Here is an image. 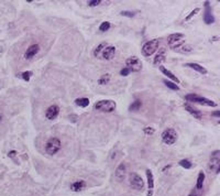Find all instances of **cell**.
<instances>
[{"mask_svg":"<svg viewBox=\"0 0 220 196\" xmlns=\"http://www.w3.org/2000/svg\"><path fill=\"white\" fill-rule=\"evenodd\" d=\"M110 27H111V24H110L108 21H105V22H102L101 24H100L99 30H100V32H106V31H108L109 29H110Z\"/></svg>","mask_w":220,"mask_h":196,"instance_id":"83f0119b","label":"cell"},{"mask_svg":"<svg viewBox=\"0 0 220 196\" xmlns=\"http://www.w3.org/2000/svg\"><path fill=\"white\" fill-rule=\"evenodd\" d=\"M114 54H116V47L112 45H107L102 51L101 56L104 60H111V59H114Z\"/></svg>","mask_w":220,"mask_h":196,"instance_id":"5bb4252c","label":"cell"},{"mask_svg":"<svg viewBox=\"0 0 220 196\" xmlns=\"http://www.w3.org/2000/svg\"><path fill=\"white\" fill-rule=\"evenodd\" d=\"M126 65L130 72H140L142 70V62L138 56H131L127 59Z\"/></svg>","mask_w":220,"mask_h":196,"instance_id":"52a82bcc","label":"cell"},{"mask_svg":"<svg viewBox=\"0 0 220 196\" xmlns=\"http://www.w3.org/2000/svg\"><path fill=\"white\" fill-rule=\"evenodd\" d=\"M189 196H201V193H197V189H193L191 192V194H189Z\"/></svg>","mask_w":220,"mask_h":196,"instance_id":"8d00e7d4","label":"cell"},{"mask_svg":"<svg viewBox=\"0 0 220 196\" xmlns=\"http://www.w3.org/2000/svg\"><path fill=\"white\" fill-rule=\"evenodd\" d=\"M40 52V45L39 44H32L30 45L29 47L27 49V51L24 52V60H32L33 57Z\"/></svg>","mask_w":220,"mask_h":196,"instance_id":"30bf717a","label":"cell"},{"mask_svg":"<svg viewBox=\"0 0 220 196\" xmlns=\"http://www.w3.org/2000/svg\"><path fill=\"white\" fill-rule=\"evenodd\" d=\"M154 131H155V130H154L152 127H146V128H144V133L148 134V136L149 134H153Z\"/></svg>","mask_w":220,"mask_h":196,"instance_id":"836d02e7","label":"cell"},{"mask_svg":"<svg viewBox=\"0 0 220 196\" xmlns=\"http://www.w3.org/2000/svg\"><path fill=\"white\" fill-rule=\"evenodd\" d=\"M127 175V164L124 163H120L118 165V168L116 169V172H114V176H116V179L118 181H122L124 180Z\"/></svg>","mask_w":220,"mask_h":196,"instance_id":"4fadbf2b","label":"cell"},{"mask_svg":"<svg viewBox=\"0 0 220 196\" xmlns=\"http://www.w3.org/2000/svg\"><path fill=\"white\" fill-rule=\"evenodd\" d=\"M160 71H161V72L163 73V74L165 75L167 78H170V80H171V82L175 83L176 85L179 83V80H178L177 77H176V75H174L173 73L171 72V71H168L167 68H165L164 66H160Z\"/></svg>","mask_w":220,"mask_h":196,"instance_id":"e0dca14e","label":"cell"},{"mask_svg":"<svg viewBox=\"0 0 220 196\" xmlns=\"http://www.w3.org/2000/svg\"><path fill=\"white\" fill-rule=\"evenodd\" d=\"M145 173H146V179H148V193H146V196H152L154 191V176L150 169L146 170Z\"/></svg>","mask_w":220,"mask_h":196,"instance_id":"8fae6325","label":"cell"},{"mask_svg":"<svg viewBox=\"0 0 220 196\" xmlns=\"http://www.w3.org/2000/svg\"><path fill=\"white\" fill-rule=\"evenodd\" d=\"M21 76H22V78L25 81V82H29L30 78H31V76H32V72H31V71H27V72H23L22 74H21Z\"/></svg>","mask_w":220,"mask_h":196,"instance_id":"f546056e","label":"cell"},{"mask_svg":"<svg viewBox=\"0 0 220 196\" xmlns=\"http://www.w3.org/2000/svg\"><path fill=\"white\" fill-rule=\"evenodd\" d=\"M129 74H130V71H129L127 67H124V68H122V70L120 71V75H121V76H128Z\"/></svg>","mask_w":220,"mask_h":196,"instance_id":"e575fe53","label":"cell"},{"mask_svg":"<svg viewBox=\"0 0 220 196\" xmlns=\"http://www.w3.org/2000/svg\"><path fill=\"white\" fill-rule=\"evenodd\" d=\"M164 61H165V51L161 50L157 53L155 59H154V65H155V66H158V65H161Z\"/></svg>","mask_w":220,"mask_h":196,"instance_id":"44dd1931","label":"cell"},{"mask_svg":"<svg viewBox=\"0 0 220 196\" xmlns=\"http://www.w3.org/2000/svg\"><path fill=\"white\" fill-rule=\"evenodd\" d=\"M141 106H142L141 100L136 99V100H134V102H132L131 105H130V107H129V110H130V111H138V110L141 108Z\"/></svg>","mask_w":220,"mask_h":196,"instance_id":"cb8c5ba5","label":"cell"},{"mask_svg":"<svg viewBox=\"0 0 220 196\" xmlns=\"http://www.w3.org/2000/svg\"><path fill=\"white\" fill-rule=\"evenodd\" d=\"M185 99L188 100V102H196V104H199V105H204V106H209V107H216L217 104L215 102H213L211 99H208L206 97H201V96H198V95H195V94H189L185 97Z\"/></svg>","mask_w":220,"mask_h":196,"instance_id":"277c9868","label":"cell"},{"mask_svg":"<svg viewBox=\"0 0 220 196\" xmlns=\"http://www.w3.org/2000/svg\"><path fill=\"white\" fill-rule=\"evenodd\" d=\"M208 168L210 171H214L215 173H219L220 170V151L219 150H216L211 153L210 155V161H209V164H208Z\"/></svg>","mask_w":220,"mask_h":196,"instance_id":"ba28073f","label":"cell"},{"mask_svg":"<svg viewBox=\"0 0 220 196\" xmlns=\"http://www.w3.org/2000/svg\"><path fill=\"white\" fill-rule=\"evenodd\" d=\"M75 104L77 105V106L79 107H83V108H85V107H87L89 105V99L88 98H86V97H82V98H77L76 100H75Z\"/></svg>","mask_w":220,"mask_h":196,"instance_id":"603a6c76","label":"cell"},{"mask_svg":"<svg viewBox=\"0 0 220 196\" xmlns=\"http://www.w3.org/2000/svg\"><path fill=\"white\" fill-rule=\"evenodd\" d=\"M161 137H162V141L165 144H167V146H172V144L175 143L176 140H177V133H176L175 130L172 129V128H168V129L164 130V131L162 132Z\"/></svg>","mask_w":220,"mask_h":196,"instance_id":"8992f818","label":"cell"},{"mask_svg":"<svg viewBox=\"0 0 220 196\" xmlns=\"http://www.w3.org/2000/svg\"><path fill=\"white\" fill-rule=\"evenodd\" d=\"M199 11H201V9H199V8H196V9H194V10L192 11V12L189 13V15H188L187 17H186V19H185V20H186V21H189V20H192V19H193V18L195 17V15H197L198 12H199Z\"/></svg>","mask_w":220,"mask_h":196,"instance_id":"f1b7e54d","label":"cell"},{"mask_svg":"<svg viewBox=\"0 0 220 196\" xmlns=\"http://www.w3.org/2000/svg\"><path fill=\"white\" fill-rule=\"evenodd\" d=\"M158 46H160V40L158 39H153V40L148 41L142 46V54H143V56H151L154 52L157 51Z\"/></svg>","mask_w":220,"mask_h":196,"instance_id":"3957f363","label":"cell"},{"mask_svg":"<svg viewBox=\"0 0 220 196\" xmlns=\"http://www.w3.org/2000/svg\"><path fill=\"white\" fill-rule=\"evenodd\" d=\"M59 114V107L57 105H51L45 111V117L49 120H54Z\"/></svg>","mask_w":220,"mask_h":196,"instance_id":"7c38bea8","label":"cell"},{"mask_svg":"<svg viewBox=\"0 0 220 196\" xmlns=\"http://www.w3.org/2000/svg\"><path fill=\"white\" fill-rule=\"evenodd\" d=\"M213 115L214 116H216L217 118H219V116H220V112L219 111H215V112H213Z\"/></svg>","mask_w":220,"mask_h":196,"instance_id":"74e56055","label":"cell"},{"mask_svg":"<svg viewBox=\"0 0 220 196\" xmlns=\"http://www.w3.org/2000/svg\"><path fill=\"white\" fill-rule=\"evenodd\" d=\"M106 46H107V43H105V42L100 43V44H99L98 46H97L96 49L94 50V55H95V56L97 57V56H99V55L101 54L102 51H104V49H105Z\"/></svg>","mask_w":220,"mask_h":196,"instance_id":"d4e9b609","label":"cell"},{"mask_svg":"<svg viewBox=\"0 0 220 196\" xmlns=\"http://www.w3.org/2000/svg\"><path fill=\"white\" fill-rule=\"evenodd\" d=\"M86 182L84 180H78V181H75L74 183L71 184V191L73 192H80L84 189H86Z\"/></svg>","mask_w":220,"mask_h":196,"instance_id":"2e32d148","label":"cell"},{"mask_svg":"<svg viewBox=\"0 0 220 196\" xmlns=\"http://www.w3.org/2000/svg\"><path fill=\"white\" fill-rule=\"evenodd\" d=\"M100 3H101L100 0H89V1H87L88 7H97V6H99Z\"/></svg>","mask_w":220,"mask_h":196,"instance_id":"1f68e13d","label":"cell"},{"mask_svg":"<svg viewBox=\"0 0 220 196\" xmlns=\"http://www.w3.org/2000/svg\"><path fill=\"white\" fill-rule=\"evenodd\" d=\"M185 66L191 67V68H193L194 71L201 73V74H203V75L207 74V70H206L205 67L201 66V65H199V64H197V63H187V64H185Z\"/></svg>","mask_w":220,"mask_h":196,"instance_id":"d6986e66","label":"cell"},{"mask_svg":"<svg viewBox=\"0 0 220 196\" xmlns=\"http://www.w3.org/2000/svg\"><path fill=\"white\" fill-rule=\"evenodd\" d=\"M15 155H17V151H15V150H11V151L8 153V156H9V158H12V159Z\"/></svg>","mask_w":220,"mask_h":196,"instance_id":"d590c367","label":"cell"},{"mask_svg":"<svg viewBox=\"0 0 220 196\" xmlns=\"http://www.w3.org/2000/svg\"><path fill=\"white\" fill-rule=\"evenodd\" d=\"M62 148V142L58 138L56 137H53V138H50L49 140L45 143V152H46L49 155H54L57 152L61 150Z\"/></svg>","mask_w":220,"mask_h":196,"instance_id":"6da1fadb","label":"cell"},{"mask_svg":"<svg viewBox=\"0 0 220 196\" xmlns=\"http://www.w3.org/2000/svg\"><path fill=\"white\" fill-rule=\"evenodd\" d=\"M163 82H164V84H165V86H167L170 89H172V90H179V87H178L177 85L175 84V83L171 82V81H167V80H164Z\"/></svg>","mask_w":220,"mask_h":196,"instance_id":"484cf974","label":"cell"},{"mask_svg":"<svg viewBox=\"0 0 220 196\" xmlns=\"http://www.w3.org/2000/svg\"><path fill=\"white\" fill-rule=\"evenodd\" d=\"M205 173L204 172H199L198 174V177H197V182H196V189L197 191H201L204 187V183H205Z\"/></svg>","mask_w":220,"mask_h":196,"instance_id":"ffe728a7","label":"cell"},{"mask_svg":"<svg viewBox=\"0 0 220 196\" xmlns=\"http://www.w3.org/2000/svg\"><path fill=\"white\" fill-rule=\"evenodd\" d=\"M184 37L185 35L183 33H173V34L168 35L167 37V44L172 47V49H175L176 46L181 47L184 43Z\"/></svg>","mask_w":220,"mask_h":196,"instance_id":"9c48e42d","label":"cell"},{"mask_svg":"<svg viewBox=\"0 0 220 196\" xmlns=\"http://www.w3.org/2000/svg\"><path fill=\"white\" fill-rule=\"evenodd\" d=\"M205 7H206V11H205V17H204V20H205L206 24H211V23L215 22V17L211 13V9L210 6H209V2L206 1L205 2Z\"/></svg>","mask_w":220,"mask_h":196,"instance_id":"9a60e30c","label":"cell"},{"mask_svg":"<svg viewBox=\"0 0 220 196\" xmlns=\"http://www.w3.org/2000/svg\"><path fill=\"white\" fill-rule=\"evenodd\" d=\"M179 165L183 166L184 169H191L193 164H192V162L189 161V160L183 159V160H181V161H179Z\"/></svg>","mask_w":220,"mask_h":196,"instance_id":"4316f807","label":"cell"},{"mask_svg":"<svg viewBox=\"0 0 220 196\" xmlns=\"http://www.w3.org/2000/svg\"><path fill=\"white\" fill-rule=\"evenodd\" d=\"M184 108H185L186 110H187L189 114L192 115V116H194V118H196V119H201L203 118V112L199 111V110L195 109V108H193L192 106H189V105L185 104L184 105Z\"/></svg>","mask_w":220,"mask_h":196,"instance_id":"ac0fdd59","label":"cell"},{"mask_svg":"<svg viewBox=\"0 0 220 196\" xmlns=\"http://www.w3.org/2000/svg\"><path fill=\"white\" fill-rule=\"evenodd\" d=\"M110 78H111V75L108 74V73H106V74L101 75V76L99 77L98 84L100 85V86H104V85H107L109 82H110Z\"/></svg>","mask_w":220,"mask_h":196,"instance_id":"7402d4cb","label":"cell"},{"mask_svg":"<svg viewBox=\"0 0 220 196\" xmlns=\"http://www.w3.org/2000/svg\"><path fill=\"white\" fill-rule=\"evenodd\" d=\"M95 109L99 110L102 112H112L116 110L117 104L116 102L110 99H104V100H99L95 104Z\"/></svg>","mask_w":220,"mask_h":196,"instance_id":"7a4b0ae2","label":"cell"},{"mask_svg":"<svg viewBox=\"0 0 220 196\" xmlns=\"http://www.w3.org/2000/svg\"><path fill=\"white\" fill-rule=\"evenodd\" d=\"M181 52L183 53H188V52H192L193 51V46L192 45H182L181 46Z\"/></svg>","mask_w":220,"mask_h":196,"instance_id":"4dcf8cb0","label":"cell"},{"mask_svg":"<svg viewBox=\"0 0 220 196\" xmlns=\"http://www.w3.org/2000/svg\"><path fill=\"white\" fill-rule=\"evenodd\" d=\"M120 15H124V17L132 18V17H134V15H136V13H134V12H131V11H121V12H120Z\"/></svg>","mask_w":220,"mask_h":196,"instance_id":"d6a6232c","label":"cell"},{"mask_svg":"<svg viewBox=\"0 0 220 196\" xmlns=\"http://www.w3.org/2000/svg\"><path fill=\"white\" fill-rule=\"evenodd\" d=\"M129 184L133 189L142 191L144 189V181L138 173H131L129 175Z\"/></svg>","mask_w":220,"mask_h":196,"instance_id":"5b68a950","label":"cell"}]
</instances>
